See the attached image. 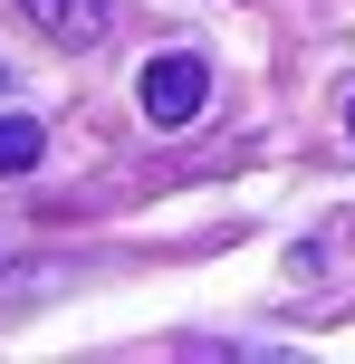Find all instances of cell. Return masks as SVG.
I'll use <instances>...</instances> for the list:
<instances>
[{"label": "cell", "mask_w": 355, "mask_h": 364, "mask_svg": "<svg viewBox=\"0 0 355 364\" xmlns=\"http://www.w3.org/2000/svg\"><path fill=\"white\" fill-rule=\"evenodd\" d=\"M134 106H144V125H154V134L192 125V115L211 106V58H202V48H164V58H144V77H134Z\"/></svg>", "instance_id": "cell-1"}, {"label": "cell", "mask_w": 355, "mask_h": 364, "mask_svg": "<svg viewBox=\"0 0 355 364\" xmlns=\"http://www.w3.org/2000/svg\"><path fill=\"white\" fill-rule=\"evenodd\" d=\"M19 10H29V29L48 38V48H77V58L115 38V10H106V0H19Z\"/></svg>", "instance_id": "cell-2"}, {"label": "cell", "mask_w": 355, "mask_h": 364, "mask_svg": "<svg viewBox=\"0 0 355 364\" xmlns=\"http://www.w3.org/2000/svg\"><path fill=\"white\" fill-rule=\"evenodd\" d=\"M38 154H48V134H38V115H0V182L29 173Z\"/></svg>", "instance_id": "cell-3"}, {"label": "cell", "mask_w": 355, "mask_h": 364, "mask_svg": "<svg viewBox=\"0 0 355 364\" xmlns=\"http://www.w3.org/2000/svg\"><path fill=\"white\" fill-rule=\"evenodd\" d=\"M346 134H355V106H346Z\"/></svg>", "instance_id": "cell-4"}, {"label": "cell", "mask_w": 355, "mask_h": 364, "mask_svg": "<svg viewBox=\"0 0 355 364\" xmlns=\"http://www.w3.org/2000/svg\"><path fill=\"white\" fill-rule=\"evenodd\" d=\"M0 87H10V77H0Z\"/></svg>", "instance_id": "cell-5"}]
</instances>
